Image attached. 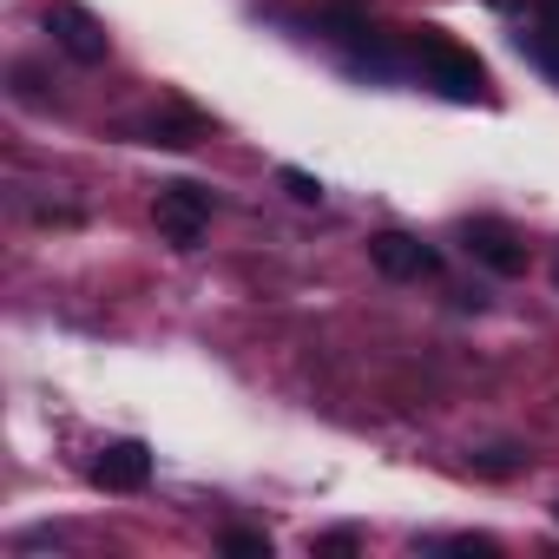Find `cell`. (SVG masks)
<instances>
[{
    "mask_svg": "<svg viewBox=\"0 0 559 559\" xmlns=\"http://www.w3.org/2000/svg\"><path fill=\"white\" fill-rule=\"evenodd\" d=\"M152 217H158V237H165L171 250H198L204 224L217 217V198H211V185H198V178H171V185H158Z\"/></svg>",
    "mask_w": 559,
    "mask_h": 559,
    "instance_id": "obj_2",
    "label": "cell"
},
{
    "mask_svg": "<svg viewBox=\"0 0 559 559\" xmlns=\"http://www.w3.org/2000/svg\"><path fill=\"white\" fill-rule=\"evenodd\" d=\"M126 139L132 145H152V152H191V145L211 139V119L198 106H185V99H158L152 112L126 119Z\"/></svg>",
    "mask_w": 559,
    "mask_h": 559,
    "instance_id": "obj_3",
    "label": "cell"
},
{
    "mask_svg": "<svg viewBox=\"0 0 559 559\" xmlns=\"http://www.w3.org/2000/svg\"><path fill=\"white\" fill-rule=\"evenodd\" d=\"M552 284H559V263H552Z\"/></svg>",
    "mask_w": 559,
    "mask_h": 559,
    "instance_id": "obj_17",
    "label": "cell"
},
{
    "mask_svg": "<svg viewBox=\"0 0 559 559\" xmlns=\"http://www.w3.org/2000/svg\"><path fill=\"white\" fill-rule=\"evenodd\" d=\"M487 8H493V14H520V8H526V0H487Z\"/></svg>",
    "mask_w": 559,
    "mask_h": 559,
    "instance_id": "obj_16",
    "label": "cell"
},
{
    "mask_svg": "<svg viewBox=\"0 0 559 559\" xmlns=\"http://www.w3.org/2000/svg\"><path fill=\"white\" fill-rule=\"evenodd\" d=\"M93 480H99L106 493H139V487L152 480V448H145V441H112V448H99Z\"/></svg>",
    "mask_w": 559,
    "mask_h": 559,
    "instance_id": "obj_7",
    "label": "cell"
},
{
    "mask_svg": "<svg viewBox=\"0 0 559 559\" xmlns=\"http://www.w3.org/2000/svg\"><path fill=\"white\" fill-rule=\"evenodd\" d=\"M276 185H284L297 204H323V178H310V171H297V165H284V171H276Z\"/></svg>",
    "mask_w": 559,
    "mask_h": 559,
    "instance_id": "obj_10",
    "label": "cell"
},
{
    "mask_svg": "<svg viewBox=\"0 0 559 559\" xmlns=\"http://www.w3.org/2000/svg\"><path fill=\"white\" fill-rule=\"evenodd\" d=\"M513 47H520V53H526L552 86H559V27H539V21H533V27H520V34H513Z\"/></svg>",
    "mask_w": 559,
    "mask_h": 559,
    "instance_id": "obj_8",
    "label": "cell"
},
{
    "mask_svg": "<svg viewBox=\"0 0 559 559\" xmlns=\"http://www.w3.org/2000/svg\"><path fill=\"white\" fill-rule=\"evenodd\" d=\"M369 263H376L382 276H395V284H415V276H435V270H441V250L421 243L415 230H376V237H369Z\"/></svg>",
    "mask_w": 559,
    "mask_h": 559,
    "instance_id": "obj_6",
    "label": "cell"
},
{
    "mask_svg": "<svg viewBox=\"0 0 559 559\" xmlns=\"http://www.w3.org/2000/svg\"><path fill=\"white\" fill-rule=\"evenodd\" d=\"M526 8L539 14V27H559V0H526Z\"/></svg>",
    "mask_w": 559,
    "mask_h": 559,
    "instance_id": "obj_15",
    "label": "cell"
},
{
    "mask_svg": "<svg viewBox=\"0 0 559 559\" xmlns=\"http://www.w3.org/2000/svg\"><path fill=\"white\" fill-rule=\"evenodd\" d=\"M402 40H408V53H415V73L441 93V99H454V106H474V99H487V67H480V53L474 47H461L448 27H402Z\"/></svg>",
    "mask_w": 559,
    "mask_h": 559,
    "instance_id": "obj_1",
    "label": "cell"
},
{
    "mask_svg": "<svg viewBox=\"0 0 559 559\" xmlns=\"http://www.w3.org/2000/svg\"><path fill=\"white\" fill-rule=\"evenodd\" d=\"M14 99H27V106L40 99V67H34V60H21V67H14Z\"/></svg>",
    "mask_w": 559,
    "mask_h": 559,
    "instance_id": "obj_13",
    "label": "cell"
},
{
    "mask_svg": "<svg viewBox=\"0 0 559 559\" xmlns=\"http://www.w3.org/2000/svg\"><path fill=\"white\" fill-rule=\"evenodd\" d=\"M217 552H230V559H270V533H257V526H230V533L217 539Z\"/></svg>",
    "mask_w": 559,
    "mask_h": 559,
    "instance_id": "obj_9",
    "label": "cell"
},
{
    "mask_svg": "<svg viewBox=\"0 0 559 559\" xmlns=\"http://www.w3.org/2000/svg\"><path fill=\"white\" fill-rule=\"evenodd\" d=\"M454 243H461L480 270H493V276H520V270H526V237H520L507 217H461V224H454Z\"/></svg>",
    "mask_w": 559,
    "mask_h": 559,
    "instance_id": "obj_5",
    "label": "cell"
},
{
    "mask_svg": "<svg viewBox=\"0 0 559 559\" xmlns=\"http://www.w3.org/2000/svg\"><path fill=\"white\" fill-rule=\"evenodd\" d=\"M552 520H559V507H552Z\"/></svg>",
    "mask_w": 559,
    "mask_h": 559,
    "instance_id": "obj_18",
    "label": "cell"
},
{
    "mask_svg": "<svg viewBox=\"0 0 559 559\" xmlns=\"http://www.w3.org/2000/svg\"><path fill=\"white\" fill-rule=\"evenodd\" d=\"M356 546H362V533H356V526H336V533H323V539H317V552H356Z\"/></svg>",
    "mask_w": 559,
    "mask_h": 559,
    "instance_id": "obj_14",
    "label": "cell"
},
{
    "mask_svg": "<svg viewBox=\"0 0 559 559\" xmlns=\"http://www.w3.org/2000/svg\"><path fill=\"white\" fill-rule=\"evenodd\" d=\"M474 467L480 474H513L520 467V448H487V454H474Z\"/></svg>",
    "mask_w": 559,
    "mask_h": 559,
    "instance_id": "obj_11",
    "label": "cell"
},
{
    "mask_svg": "<svg viewBox=\"0 0 559 559\" xmlns=\"http://www.w3.org/2000/svg\"><path fill=\"white\" fill-rule=\"evenodd\" d=\"M40 27H47L53 47H60L67 60H80V67H99V60L112 53L106 21H99L93 8H80V0H47V8H40Z\"/></svg>",
    "mask_w": 559,
    "mask_h": 559,
    "instance_id": "obj_4",
    "label": "cell"
},
{
    "mask_svg": "<svg viewBox=\"0 0 559 559\" xmlns=\"http://www.w3.org/2000/svg\"><path fill=\"white\" fill-rule=\"evenodd\" d=\"M428 546H448V552H500V539H487V533H454V539H428Z\"/></svg>",
    "mask_w": 559,
    "mask_h": 559,
    "instance_id": "obj_12",
    "label": "cell"
}]
</instances>
